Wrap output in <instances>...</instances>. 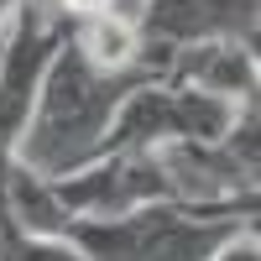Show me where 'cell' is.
Segmentation results:
<instances>
[{
	"instance_id": "8992f818",
	"label": "cell",
	"mask_w": 261,
	"mask_h": 261,
	"mask_svg": "<svg viewBox=\"0 0 261 261\" xmlns=\"http://www.w3.org/2000/svg\"><path fill=\"white\" fill-rule=\"evenodd\" d=\"M0 261H89L58 235H27L16 220L0 225Z\"/></svg>"
},
{
	"instance_id": "3957f363",
	"label": "cell",
	"mask_w": 261,
	"mask_h": 261,
	"mask_svg": "<svg viewBox=\"0 0 261 261\" xmlns=\"http://www.w3.org/2000/svg\"><path fill=\"white\" fill-rule=\"evenodd\" d=\"M68 16L53 11V0H21V11L11 16V27L0 32V225L11 220L6 188L11 172L21 162V146L32 136V115L42 99V84L58 47L68 42Z\"/></svg>"
},
{
	"instance_id": "ba28073f",
	"label": "cell",
	"mask_w": 261,
	"mask_h": 261,
	"mask_svg": "<svg viewBox=\"0 0 261 261\" xmlns=\"http://www.w3.org/2000/svg\"><path fill=\"white\" fill-rule=\"evenodd\" d=\"M204 261H261V235H256V225H241L235 235H225Z\"/></svg>"
},
{
	"instance_id": "9c48e42d",
	"label": "cell",
	"mask_w": 261,
	"mask_h": 261,
	"mask_svg": "<svg viewBox=\"0 0 261 261\" xmlns=\"http://www.w3.org/2000/svg\"><path fill=\"white\" fill-rule=\"evenodd\" d=\"M16 11H21V0H0V32L11 27V16H16Z\"/></svg>"
},
{
	"instance_id": "6da1fadb",
	"label": "cell",
	"mask_w": 261,
	"mask_h": 261,
	"mask_svg": "<svg viewBox=\"0 0 261 261\" xmlns=\"http://www.w3.org/2000/svg\"><path fill=\"white\" fill-rule=\"evenodd\" d=\"M151 73H99L89 68L68 42L58 47L47 84H42L37 115H32V136L21 146V167L42 172V178H58V172L84 167L105 141V125L120 110V99L146 84Z\"/></svg>"
},
{
	"instance_id": "5b68a950",
	"label": "cell",
	"mask_w": 261,
	"mask_h": 261,
	"mask_svg": "<svg viewBox=\"0 0 261 261\" xmlns=\"http://www.w3.org/2000/svg\"><path fill=\"white\" fill-rule=\"evenodd\" d=\"M162 79L246 110L261 94V58L251 37H204V42H188V47H172Z\"/></svg>"
},
{
	"instance_id": "7a4b0ae2",
	"label": "cell",
	"mask_w": 261,
	"mask_h": 261,
	"mask_svg": "<svg viewBox=\"0 0 261 261\" xmlns=\"http://www.w3.org/2000/svg\"><path fill=\"white\" fill-rule=\"evenodd\" d=\"M256 220V199L241 204H146L115 220H58L53 235L89 261H204L214 246Z\"/></svg>"
},
{
	"instance_id": "52a82bcc",
	"label": "cell",
	"mask_w": 261,
	"mask_h": 261,
	"mask_svg": "<svg viewBox=\"0 0 261 261\" xmlns=\"http://www.w3.org/2000/svg\"><path fill=\"white\" fill-rule=\"evenodd\" d=\"M256 6L261 0H204V11L220 21L225 37H251V42H256Z\"/></svg>"
},
{
	"instance_id": "277c9868",
	"label": "cell",
	"mask_w": 261,
	"mask_h": 261,
	"mask_svg": "<svg viewBox=\"0 0 261 261\" xmlns=\"http://www.w3.org/2000/svg\"><path fill=\"white\" fill-rule=\"evenodd\" d=\"M235 120H241V105L193 94L167 79H146L120 99L94 157H105V151H162V146H183V141H220L235 130Z\"/></svg>"
}]
</instances>
